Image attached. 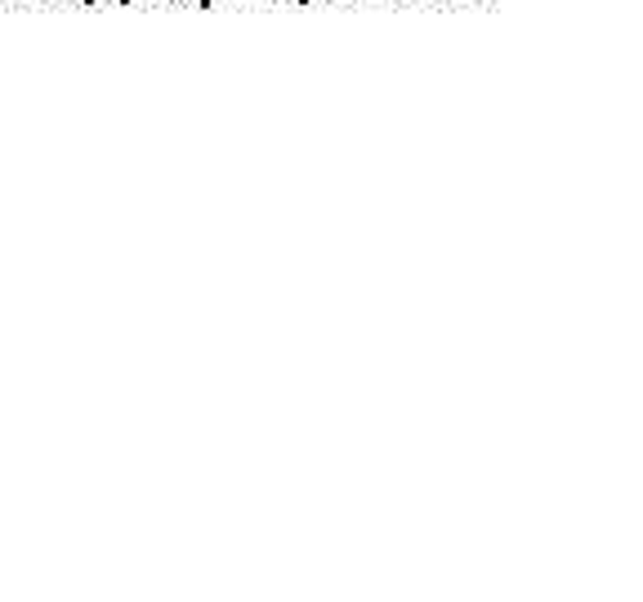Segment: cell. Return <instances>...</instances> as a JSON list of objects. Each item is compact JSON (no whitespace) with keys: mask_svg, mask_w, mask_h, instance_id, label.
Listing matches in <instances>:
<instances>
[]
</instances>
